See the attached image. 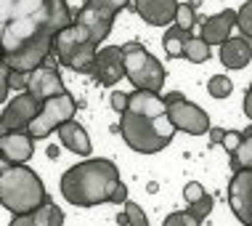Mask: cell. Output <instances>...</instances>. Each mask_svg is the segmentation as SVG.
Wrapping results in <instances>:
<instances>
[{"instance_id":"obj_2","label":"cell","mask_w":252,"mask_h":226,"mask_svg":"<svg viewBox=\"0 0 252 226\" xmlns=\"http://www.w3.org/2000/svg\"><path fill=\"white\" fill-rule=\"evenodd\" d=\"M48 202L45 184L27 165H8L0 173V205L13 216H30Z\"/></svg>"},{"instance_id":"obj_14","label":"cell","mask_w":252,"mask_h":226,"mask_svg":"<svg viewBox=\"0 0 252 226\" xmlns=\"http://www.w3.org/2000/svg\"><path fill=\"white\" fill-rule=\"evenodd\" d=\"M32 154H35V139L27 131H8L0 139V157L11 165H27Z\"/></svg>"},{"instance_id":"obj_17","label":"cell","mask_w":252,"mask_h":226,"mask_svg":"<svg viewBox=\"0 0 252 226\" xmlns=\"http://www.w3.org/2000/svg\"><path fill=\"white\" fill-rule=\"evenodd\" d=\"M220 61L226 70H244L252 61V43L244 38H228L220 45Z\"/></svg>"},{"instance_id":"obj_25","label":"cell","mask_w":252,"mask_h":226,"mask_svg":"<svg viewBox=\"0 0 252 226\" xmlns=\"http://www.w3.org/2000/svg\"><path fill=\"white\" fill-rule=\"evenodd\" d=\"M231 91H234V83H231V77L226 75H213L207 83V93L213 96V99H228Z\"/></svg>"},{"instance_id":"obj_9","label":"cell","mask_w":252,"mask_h":226,"mask_svg":"<svg viewBox=\"0 0 252 226\" xmlns=\"http://www.w3.org/2000/svg\"><path fill=\"white\" fill-rule=\"evenodd\" d=\"M167 117L175 125V131H183L189 136H204L213 128L210 125V114L189 99H178L173 104H167Z\"/></svg>"},{"instance_id":"obj_44","label":"cell","mask_w":252,"mask_h":226,"mask_svg":"<svg viewBox=\"0 0 252 226\" xmlns=\"http://www.w3.org/2000/svg\"><path fill=\"white\" fill-rule=\"evenodd\" d=\"M0 64H3V27H0Z\"/></svg>"},{"instance_id":"obj_27","label":"cell","mask_w":252,"mask_h":226,"mask_svg":"<svg viewBox=\"0 0 252 226\" xmlns=\"http://www.w3.org/2000/svg\"><path fill=\"white\" fill-rule=\"evenodd\" d=\"M175 27H181V30L191 32L194 24H196V11L191 8L189 3H178V11H175Z\"/></svg>"},{"instance_id":"obj_43","label":"cell","mask_w":252,"mask_h":226,"mask_svg":"<svg viewBox=\"0 0 252 226\" xmlns=\"http://www.w3.org/2000/svg\"><path fill=\"white\" fill-rule=\"evenodd\" d=\"M117 224H120V226H125V224H127V213H125V210H122V213L117 216Z\"/></svg>"},{"instance_id":"obj_3","label":"cell","mask_w":252,"mask_h":226,"mask_svg":"<svg viewBox=\"0 0 252 226\" xmlns=\"http://www.w3.org/2000/svg\"><path fill=\"white\" fill-rule=\"evenodd\" d=\"M120 136L125 139V144L138 154H157L173 141L175 125L170 122L167 114L159 117H146V114H135V112H122L120 114Z\"/></svg>"},{"instance_id":"obj_18","label":"cell","mask_w":252,"mask_h":226,"mask_svg":"<svg viewBox=\"0 0 252 226\" xmlns=\"http://www.w3.org/2000/svg\"><path fill=\"white\" fill-rule=\"evenodd\" d=\"M56 133H59V139H61V147H66L69 152L80 154V157H91L93 144H91V139H88V131L80 125V122H74V120L64 122Z\"/></svg>"},{"instance_id":"obj_33","label":"cell","mask_w":252,"mask_h":226,"mask_svg":"<svg viewBox=\"0 0 252 226\" xmlns=\"http://www.w3.org/2000/svg\"><path fill=\"white\" fill-rule=\"evenodd\" d=\"M112 109L117 114H122V112H127V104H130V93H122V91H114L112 93Z\"/></svg>"},{"instance_id":"obj_46","label":"cell","mask_w":252,"mask_h":226,"mask_svg":"<svg viewBox=\"0 0 252 226\" xmlns=\"http://www.w3.org/2000/svg\"><path fill=\"white\" fill-rule=\"evenodd\" d=\"M202 3V0H191V3H189V5H191V8H196V5H199Z\"/></svg>"},{"instance_id":"obj_39","label":"cell","mask_w":252,"mask_h":226,"mask_svg":"<svg viewBox=\"0 0 252 226\" xmlns=\"http://www.w3.org/2000/svg\"><path fill=\"white\" fill-rule=\"evenodd\" d=\"M223 136H226L223 128H210V147H213V144H220Z\"/></svg>"},{"instance_id":"obj_41","label":"cell","mask_w":252,"mask_h":226,"mask_svg":"<svg viewBox=\"0 0 252 226\" xmlns=\"http://www.w3.org/2000/svg\"><path fill=\"white\" fill-rule=\"evenodd\" d=\"M178 99H183V93L173 91V93H167V96H165V104H173V101H178Z\"/></svg>"},{"instance_id":"obj_30","label":"cell","mask_w":252,"mask_h":226,"mask_svg":"<svg viewBox=\"0 0 252 226\" xmlns=\"http://www.w3.org/2000/svg\"><path fill=\"white\" fill-rule=\"evenodd\" d=\"M125 213H127V226H149V218H146L144 210H141V205L127 200L125 202Z\"/></svg>"},{"instance_id":"obj_38","label":"cell","mask_w":252,"mask_h":226,"mask_svg":"<svg viewBox=\"0 0 252 226\" xmlns=\"http://www.w3.org/2000/svg\"><path fill=\"white\" fill-rule=\"evenodd\" d=\"M8 226H37V224H35V218H32V213H30V216H13V221Z\"/></svg>"},{"instance_id":"obj_24","label":"cell","mask_w":252,"mask_h":226,"mask_svg":"<svg viewBox=\"0 0 252 226\" xmlns=\"http://www.w3.org/2000/svg\"><path fill=\"white\" fill-rule=\"evenodd\" d=\"M183 59H189L191 64H204L210 59V45L204 43L202 38H189L186 45H183Z\"/></svg>"},{"instance_id":"obj_36","label":"cell","mask_w":252,"mask_h":226,"mask_svg":"<svg viewBox=\"0 0 252 226\" xmlns=\"http://www.w3.org/2000/svg\"><path fill=\"white\" fill-rule=\"evenodd\" d=\"M8 75H11V70L5 64H0V104H3L5 99H8Z\"/></svg>"},{"instance_id":"obj_10","label":"cell","mask_w":252,"mask_h":226,"mask_svg":"<svg viewBox=\"0 0 252 226\" xmlns=\"http://www.w3.org/2000/svg\"><path fill=\"white\" fill-rule=\"evenodd\" d=\"M228 208L239 224L252 226V170H236L228 184Z\"/></svg>"},{"instance_id":"obj_45","label":"cell","mask_w":252,"mask_h":226,"mask_svg":"<svg viewBox=\"0 0 252 226\" xmlns=\"http://www.w3.org/2000/svg\"><path fill=\"white\" fill-rule=\"evenodd\" d=\"M5 133H8V131H5V125H3V122H0V139H3Z\"/></svg>"},{"instance_id":"obj_13","label":"cell","mask_w":252,"mask_h":226,"mask_svg":"<svg viewBox=\"0 0 252 226\" xmlns=\"http://www.w3.org/2000/svg\"><path fill=\"white\" fill-rule=\"evenodd\" d=\"M27 93H32L40 104H43V101L53 99V96L66 93V88H64V80H61V75H59L56 67L43 64V67H37L35 72H30V85H27Z\"/></svg>"},{"instance_id":"obj_15","label":"cell","mask_w":252,"mask_h":226,"mask_svg":"<svg viewBox=\"0 0 252 226\" xmlns=\"http://www.w3.org/2000/svg\"><path fill=\"white\" fill-rule=\"evenodd\" d=\"M133 8L152 27H167L175 22L178 0H133Z\"/></svg>"},{"instance_id":"obj_11","label":"cell","mask_w":252,"mask_h":226,"mask_svg":"<svg viewBox=\"0 0 252 226\" xmlns=\"http://www.w3.org/2000/svg\"><path fill=\"white\" fill-rule=\"evenodd\" d=\"M40 107H43V104H40L32 93H27V91L24 93H16L8 101V107L3 109L0 122L5 125V131H27V128H30V122L37 117Z\"/></svg>"},{"instance_id":"obj_8","label":"cell","mask_w":252,"mask_h":226,"mask_svg":"<svg viewBox=\"0 0 252 226\" xmlns=\"http://www.w3.org/2000/svg\"><path fill=\"white\" fill-rule=\"evenodd\" d=\"M53 38L56 35H51V32H43V35L32 38L30 43H24L19 51L3 56V64L8 67V70H16V72H35L37 67H43L45 59L51 56Z\"/></svg>"},{"instance_id":"obj_29","label":"cell","mask_w":252,"mask_h":226,"mask_svg":"<svg viewBox=\"0 0 252 226\" xmlns=\"http://www.w3.org/2000/svg\"><path fill=\"white\" fill-rule=\"evenodd\" d=\"M213 205H215L213 194H204L202 200H196V202L189 205V213H191L194 218H199V221H204V218H207L210 213H213Z\"/></svg>"},{"instance_id":"obj_4","label":"cell","mask_w":252,"mask_h":226,"mask_svg":"<svg viewBox=\"0 0 252 226\" xmlns=\"http://www.w3.org/2000/svg\"><path fill=\"white\" fill-rule=\"evenodd\" d=\"M53 51H56L61 64L69 67L72 72L93 75V70H96L98 45H93L88 30L77 22H74L72 27H66V30H61L59 35L53 38Z\"/></svg>"},{"instance_id":"obj_40","label":"cell","mask_w":252,"mask_h":226,"mask_svg":"<svg viewBox=\"0 0 252 226\" xmlns=\"http://www.w3.org/2000/svg\"><path fill=\"white\" fill-rule=\"evenodd\" d=\"M244 114L252 120V83H250V88H247V93H244Z\"/></svg>"},{"instance_id":"obj_28","label":"cell","mask_w":252,"mask_h":226,"mask_svg":"<svg viewBox=\"0 0 252 226\" xmlns=\"http://www.w3.org/2000/svg\"><path fill=\"white\" fill-rule=\"evenodd\" d=\"M162 226H202V221L194 218L189 210H175V213H170L165 221H162Z\"/></svg>"},{"instance_id":"obj_42","label":"cell","mask_w":252,"mask_h":226,"mask_svg":"<svg viewBox=\"0 0 252 226\" xmlns=\"http://www.w3.org/2000/svg\"><path fill=\"white\" fill-rule=\"evenodd\" d=\"M48 157H51V160H56V157H59V147H48Z\"/></svg>"},{"instance_id":"obj_6","label":"cell","mask_w":252,"mask_h":226,"mask_svg":"<svg viewBox=\"0 0 252 226\" xmlns=\"http://www.w3.org/2000/svg\"><path fill=\"white\" fill-rule=\"evenodd\" d=\"M127 3H130V0H88L83 8H80L74 22L83 24L88 30L93 45H101L109 38V32H112L114 16H117Z\"/></svg>"},{"instance_id":"obj_16","label":"cell","mask_w":252,"mask_h":226,"mask_svg":"<svg viewBox=\"0 0 252 226\" xmlns=\"http://www.w3.org/2000/svg\"><path fill=\"white\" fill-rule=\"evenodd\" d=\"M236 27V11H220V13H215V16H207L202 22V40L207 43L210 48L213 45H223L226 40L231 38V30Z\"/></svg>"},{"instance_id":"obj_5","label":"cell","mask_w":252,"mask_h":226,"mask_svg":"<svg viewBox=\"0 0 252 226\" xmlns=\"http://www.w3.org/2000/svg\"><path fill=\"white\" fill-rule=\"evenodd\" d=\"M122 53H125V77L133 83L135 91H152L159 93L165 88V67L162 61L152 56L138 40H130V43L122 45Z\"/></svg>"},{"instance_id":"obj_12","label":"cell","mask_w":252,"mask_h":226,"mask_svg":"<svg viewBox=\"0 0 252 226\" xmlns=\"http://www.w3.org/2000/svg\"><path fill=\"white\" fill-rule=\"evenodd\" d=\"M98 85H114L125 77V53L122 45H104L96 53V70H93Z\"/></svg>"},{"instance_id":"obj_19","label":"cell","mask_w":252,"mask_h":226,"mask_svg":"<svg viewBox=\"0 0 252 226\" xmlns=\"http://www.w3.org/2000/svg\"><path fill=\"white\" fill-rule=\"evenodd\" d=\"M127 112L135 114H146V117H159V114H167V104L159 93L152 91H133L130 93V104H127Z\"/></svg>"},{"instance_id":"obj_21","label":"cell","mask_w":252,"mask_h":226,"mask_svg":"<svg viewBox=\"0 0 252 226\" xmlns=\"http://www.w3.org/2000/svg\"><path fill=\"white\" fill-rule=\"evenodd\" d=\"M191 38V32L181 30V27H167V32L162 35V48H165L167 59H183V45Z\"/></svg>"},{"instance_id":"obj_26","label":"cell","mask_w":252,"mask_h":226,"mask_svg":"<svg viewBox=\"0 0 252 226\" xmlns=\"http://www.w3.org/2000/svg\"><path fill=\"white\" fill-rule=\"evenodd\" d=\"M236 27H239L242 38L252 43V0H247V3L236 11Z\"/></svg>"},{"instance_id":"obj_37","label":"cell","mask_w":252,"mask_h":226,"mask_svg":"<svg viewBox=\"0 0 252 226\" xmlns=\"http://www.w3.org/2000/svg\"><path fill=\"white\" fill-rule=\"evenodd\" d=\"M109 202H114V205H125L127 202V187H125V184H117V189H114V194H112V200H109Z\"/></svg>"},{"instance_id":"obj_22","label":"cell","mask_w":252,"mask_h":226,"mask_svg":"<svg viewBox=\"0 0 252 226\" xmlns=\"http://www.w3.org/2000/svg\"><path fill=\"white\" fill-rule=\"evenodd\" d=\"M231 168L236 170H252V125L242 131V144L234 154H231Z\"/></svg>"},{"instance_id":"obj_31","label":"cell","mask_w":252,"mask_h":226,"mask_svg":"<svg viewBox=\"0 0 252 226\" xmlns=\"http://www.w3.org/2000/svg\"><path fill=\"white\" fill-rule=\"evenodd\" d=\"M27 85H30V72H16V70H11V75H8V88H11V91L24 93Z\"/></svg>"},{"instance_id":"obj_23","label":"cell","mask_w":252,"mask_h":226,"mask_svg":"<svg viewBox=\"0 0 252 226\" xmlns=\"http://www.w3.org/2000/svg\"><path fill=\"white\" fill-rule=\"evenodd\" d=\"M32 218H35L37 226H64V213H61V208L53 202L40 205L35 213H32Z\"/></svg>"},{"instance_id":"obj_34","label":"cell","mask_w":252,"mask_h":226,"mask_svg":"<svg viewBox=\"0 0 252 226\" xmlns=\"http://www.w3.org/2000/svg\"><path fill=\"white\" fill-rule=\"evenodd\" d=\"M220 144L226 147L228 154H234L236 149H239V144H242V131H226V136H223Z\"/></svg>"},{"instance_id":"obj_7","label":"cell","mask_w":252,"mask_h":226,"mask_svg":"<svg viewBox=\"0 0 252 226\" xmlns=\"http://www.w3.org/2000/svg\"><path fill=\"white\" fill-rule=\"evenodd\" d=\"M74 112H77V101H74L69 93L53 96V99L43 101L37 117L30 122L27 133H30L32 139H45V136H51L53 131H59L64 122H69L74 117Z\"/></svg>"},{"instance_id":"obj_35","label":"cell","mask_w":252,"mask_h":226,"mask_svg":"<svg viewBox=\"0 0 252 226\" xmlns=\"http://www.w3.org/2000/svg\"><path fill=\"white\" fill-rule=\"evenodd\" d=\"M16 3L19 0H0V27H5L11 22V13L16 8Z\"/></svg>"},{"instance_id":"obj_20","label":"cell","mask_w":252,"mask_h":226,"mask_svg":"<svg viewBox=\"0 0 252 226\" xmlns=\"http://www.w3.org/2000/svg\"><path fill=\"white\" fill-rule=\"evenodd\" d=\"M45 11H48V27L53 35H59L61 30L72 27V11L66 5V0H45Z\"/></svg>"},{"instance_id":"obj_32","label":"cell","mask_w":252,"mask_h":226,"mask_svg":"<svg viewBox=\"0 0 252 226\" xmlns=\"http://www.w3.org/2000/svg\"><path fill=\"white\" fill-rule=\"evenodd\" d=\"M204 194H207V191H204V187H202L199 181H189L186 187H183V200H186L189 205L196 202V200H202Z\"/></svg>"},{"instance_id":"obj_1","label":"cell","mask_w":252,"mask_h":226,"mask_svg":"<svg viewBox=\"0 0 252 226\" xmlns=\"http://www.w3.org/2000/svg\"><path fill=\"white\" fill-rule=\"evenodd\" d=\"M120 184V170L112 160L104 157H91L77 165H72L61 176L59 189L66 202L74 208H96L112 200L114 189Z\"/></svg>"}]
</instances>
